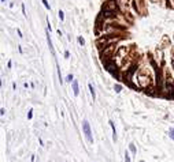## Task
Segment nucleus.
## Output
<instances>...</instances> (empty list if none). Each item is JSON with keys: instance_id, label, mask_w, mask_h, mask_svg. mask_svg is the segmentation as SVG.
Instances as JSON below:
<instances>
[{"instance_id": "obj_1", "label": "nucleus", "mask_w": 174, "mask_h": 162, "mask_svg": "<svg viewBox=\"0 0 174 162\" xmlns=\"http://www.w3.org/2000/svg\"><path fill=\"white\" fill-rule=\"evenodd\" d=\"M82 131L85 133V138L89 143H93V138H92V132H90V127H89V123L88 120H84L82 121Z\"/></svg>"}, {"instance_id": "obj_13", "label": "nucleus", "mask_w": 174, "mask_h": 162, "mask_svg": "<svg viewBox=\"0 0 174 162\" xmlns=\"http://www.w3.org/2000/svg\"><path fill=\"white\" fill-rule=\"evenodd\" d=\"M32 112H33V110L30 109V110H29V114H28V117H29V119H32V116H33V114H32Z\"/></svg>"}, {"instance_id": "obj_16", "label": "nucleus", "mask_w": 174, "mask_h": 162, "mask_svg": "<svg viewBox=\"0 0 174 162\" xmlns=\"http://www.w3.org/2000/svg\"><path fill=\"white\" fill-rule=\"evenodd\" d=\"M140 162H144V161H140Z\"/></svg>"}, {"instance_id": "obj_11", "label": "nucleus", "mask_w": 174, "mask_h": 162, "mask_svg": "<svg viewBox=\"0 0 174 162\" xmlns=\"http://www.w3.org/2000/svg\"><path fill=\"white\" fill-rule=\"evenodd\" d=\"M130 151H132V153H136V147H134V144H130Z\"/></svg>"}, {"instance_id": "obj_10", "label": "nucleus", "mask_w": 174, "mask_h": 162, "mask_svg": "<svg viewBox=\"0 0 174 162\" xmlns=\"http://www.w3.org/2000/svg\"><path fill=\"white\" fill-rule=\"evenodd\" d=\"M121 89H122V87H121L119 84H117V86H115V91H117V93H119V91H121Z\"/></svg>"}, {"instance_id": "obj_6", "label": "nucleus", "mask_w": 174, "mask_h": 162, "mask_svg": "<svg viewBox=\"0 0 174 162\" xmlns=\"http://www.w3.org/2000/svg\"><path fill=\"white\" fill-rule=\"evenodd\" d=\"M42 3H44V7H45L47 10L51 8V7H49V4H48V1H47V0H42Z\"/></svg>"}, {"instance_id": "obj_7", "label": "nucleus", "mask_w": 174, "mask_h": 162, "mask_svg": "<svg viewBox=\"0 0 174 162\" xmlns=\"http://www.w3.org/2000/svg\"><path fill=\"white\" fill-rule=\"evenodd\" d=\"M125 161H126V162H130V158H129V153H127V151L125 153Z\"/></svg>"}, {"instance_id": "obj_14", "label": "nucleus", "mask_w": 174, "mask_h": 162, "mask_svg": "<svg viewBox=\"0 0 174 162\" xmlns=\"http://www.w3.org/2000/svg\"><path fill=\"white\" fill-rule=\"evenodd\" d=\"M4 113H6V110L1 108V110H0V114H1V116H4Z\"/></svg>"}, {"instance_id": "obj_9", "label": "nucleus", "mask_w": 174, "mask_h": 162, "mask_svg": "<svg viewBox=\"0 0 174 162\" xmlns=\"http://www.w3.org/2000/svg\"><path fill=\"white\" fill-rule=\"evenodd\" d=\"M66 80H67V82H73V75H67Z\"/></svg>"}, {"instance_id": "obj_12", "label": "nucleus", "mask_w": 174, "mask_h": 162, "mask_svg": "<svg viewBox=\"0 0 174 162\" xmlns=\"http://www.w3.org/2000/svg\"><path fill=\"white\" fill-rule=\"evenodd\" d=\"M78 42H80V44H81V45H84V38H82V37H78Z\"/></svg>"}, {"instance_id": "obj_2", "label": "nucleus", "mask_w": 174, "mask_h": 162, "mask_svg": "<svg viewBox=\"0 0 174 162\" xmlns=\"http://www.w3.org/2000/svg\"><path fill=\"white\" fill-rule=\"evenodd\" d=\"M73 91H74V96H78V93H80V90H78V82L77 80H73Z\"/></svg>"}, {"instance_id": "obj_5", "label": "nucleus", "mask_w": 174, "mask_h": 162, "mask_svg": "<svg viewBox=\"0 0 174 162\" xmlns=\"http://www.w3.org/2000/svg\"><path fill=\"white\" fill-rule=\"evenodd\" d=\"M169 136H170V139H173V140H174V128H170L169 129Z\"/></svg>"}, {"instance_id": "obj_4", "label": "nucleus", "mask_w": 174, "mask_h": 162, "mask_svg": "<svg viewBox=\"0 0 174 162\" xmlns=\"http://www.w3.org/2000/svg\"><path fill=\"white\" fill-rule=\"evenodd\" d=\"M88 87H89V90H90V96H92V98H93V101H95V90H93V86L92 84H88Z\"/></svg>"}, {"instance_id": "obj_15", "label": "nucleus", "mask_w": 174, "mask_h": 162, "mask_svg": "<svg viewBox=\"0 0 174 162\" xmlns=\"http://www.w3.org/2000/svg\"><path fill=\"white\" fill-rule=\"evenodd\" d=\"M1 1H6V0H1Z\"/></svg>"}, {"instance_id": "obj_8", "label": "nucleus", "mask_w": 174, "mask_h": 162, "mask_svg": "<svg viewBox=\"0 0 174 162\" xmlns=\"http://www.w3.org/2000/svg\"><path fill=\"white\" fill-rule=\"evenodd\" d=\"M59 18H60V21H63V19H64V15H63V11H59Z\"/></svg>"}, {"instance_id": "obj_3", "label": "nucleus", "mask_w": 174, "mask_h": 162, "mask_svg": "<svg viewBox=\"0 0 174 162\" xmlns=\"http://www.w3.org/2000/svg\"><path fill=\"white\" fill-rule=\"evenodd\" d=\"M110 123V125H111V128H112V140H117V131H115V127H114V123L112 121H108Z\"/></svg>"}]
</instances>
